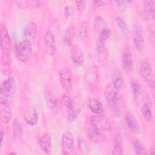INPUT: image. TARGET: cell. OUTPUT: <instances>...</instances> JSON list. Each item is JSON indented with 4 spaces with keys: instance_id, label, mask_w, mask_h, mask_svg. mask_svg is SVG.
I'll list each match as a JSON object with an SVG mask.
<instances>
[{
    "instance_id": "obj_1",
    "label": "cell",
    "mask_w": 155,
    "mask_h": 155,
    "mask_svg": "<svg viewBox=\"0 0 155 155\" xmlns=\"http://www.w3.org/2000/svg\"><path fill=\"white\" fill-rule=\"evenodd\" d=\"M118 91L112 84H108L105 91L108 105L116 116L120 115L122 111V102L119 96Z\"/></svg>"
},
{
    "instance_id": "obj_2",
    "label": "cell",
    "mask_w": 155,
    "mask_h": 155,
    "mask_svg": "<svg viewBox=\"0 0 155 155\" xmlns=\"http://www.w3.org/2000/svg\"><path fill=\"white\" fill-rule=\"evenodd\" d=\"M1 47L3 65L7 66L10 62L11 42L8 31L3 24L1 25Z\"/></svg>"
},
{
    "instance_id": "obj_3",
    "label": "cell",
    "mask_w": 155,
    "mask_h": 155,
    "mask_svg": "<svg viewBox=\"0 0 155 155\" xmlns=\"http://www.w3.org/2000/svg\"><path fill=\"white\" fill-rule=\"evenodd\" d=\"M15 81L12 76L8 77L1 84L0 88V101L1 105H8L13 94Z\"/></svg>"
},
{
    "instance_id": "obj_4",
    "label": "cell",
    "mask_w": 155,
    "mask_h": 155,
    "mask_svg": "<svg viewBox=\"0 0 155 155\" xmlns=\"http://www.w3.org/2000/svg\"><path fill=\"white\" fill-rule=\"evenodd\" d=\"M62 103L65 108L67 119L70 122H74L78 117L81 111V108L74 102L72 98L67 94L62 95Z\"/></svg>"
},
{
    "instance_id": "obj_5",
    "label": "cell",
    "mask_w": 155,
    "mask_h": 155,
    "mask_svg": "<svg viewBox=\"0 0 155 155\" xmlns=\"http://www.w3.org/2000/svg\"><path fill=\"white\" fill-rule=\"evenodd\" d=\"M32 51V44L23 40L16 43L15 45V55L21 62H26L30 58Z\"/></svg>"
},
{
    "instance_id": "obj_6",
    "label": "cell",
    "mask_w": 155,
    "mask_h": 155,
    "mask_svg": "<svg viewBox=\"0 0 155 155\" xmlns=\"http://www.w3.org/2000/svg\"><path fill=\"white\" fill-rule=\"evenodd\" d=\"M139 73L143 78L147 84L153 88L154 87V81L153 78V71L150 63L146 61H143L140 63L139 67Z\"/></svg>"
},
{
    "instance_id": "obj_7",
    "label": "cell",
    "mask_w": 155,
    "mask_h": 155,
    "mask_svg": "<svg viewBox=\"0 0 155 155\" xmlns=\"http://www.w3.org/2000/svg\"><path fill=\"white\" fill-rule=\"evenodd\" d=\"M37 26L35 22H30L25 27L23 31L24 40L32 45L35 43L37 37Z\"/></svg>"
},
{
    "instance_id": "obj_8",
    "label": "cell",
    "mask_w": 155,
    "mask_h": 155,
    "mask_svg": "<svg viewBox=\"0 0 155 155\" xmlns=\"http://www.w3.org/2000/svg\"><path fill=\"white\" fill-rule=\"evenodd\" d=\"M90 123L95 125L101 131H108L111 129V124L109 120L101 114L91 116L90 118Z\"/></svg>"
},
{
    "instance_id": "obj_9",
    "label": "cell",
    "mask_w": 155,
    "mask_h": 155,
    "mask_svg": "<svg viewBox=\"0 0 155 155\" xmlns=\"http://www.w3.org/2000/svg\"><path fill=\"white\" fill-rule=\"evenodd\" d=\"M60 82L62 87L67 91H70L72 87V77L70 70L66 68H62L59 71Z\"/></svg>"
},
{
    "instance_id": "obj_10",
    "label": "cell",
    "mask_w": 155,
    "mask_h": 155,
    "mask_svg": "<svg viewBox=\"0 0 155 155\" xmlns=\"http://www.w3.org/2000/svg\"><path fill=\"white\" fill-rule=\"evenodd\" d=\"M125 122L128 129L133 133L138 134L140 133L141 129L137 119L131 112H127L125 116Z\"/></svg>"
},
{
    "instance_id": "obj_11",
    "label": "cell",
    "mask_w": 155,
    "mask_h": 155,
    "mask_svg": "<svg viewBox=\"0 0 155 155\" xmlns=\"http://www.w3.org/2000/svg\"><path fill=\"white\" fill-rule=\"evenodd\" d=\"M45 42V48L47 54L50 56H53L54 55L56 52V41L53 33L48 31L45 34L44 37Z\"/></svg>"
},
{
    "instance_id": "obj_12",
    "label": "cell",
    "mask_w": 155,
    "mask_h": 155,
    "mask_svg": "<svg viewBox=\"0 0 155 155\" xmlns=\"http://www.w3.org/2000/svg\"><path fill=\"white\" fill-rule=\"evenodd\" d=\"M133 42L135 48L139 53L143 51L144 49V36L143 28L142 25H138L133 35Z\"/></svg>"
},
{
    "instance_id": "obj_13",
    "label": "cell",
    "mask_w": 155,
    "mask_h": 155,
    "mask_svg": "<svg viewBox=\"0 0 155 155\" xmlns=\"http://www.w3.org/2000/svg\"><path fill=\"white\" fill-rule=\"evenodd\" d=\"M24 118L25 122L30 125H35L38 121V114L35 108L28 107L24 113Z\"/></svg>"
},
{
    "instance_id": "obj_14",
    "label": "cell",
    "mask_w": 155,
    "mask_h": 155,
    "mask_svg": "<svg viewBox=\"0 0 155 155\" xmlns=\"http://www.w3.org/2000/svg\"><path fill=\"white\" fill-rule=\"evenodd\" d=\"M112 84L114 87L119 90L124 85V79L120 68L117 66H115L111 72Z\"/></svg>"
},
{
    "instance_id": "obj_15",
    "label": "cell",
    "mask_w": 155,
    "mask_h": 155,
    "mask_svg": "<svg viewBox=\"0 0 155 155\" xmlns=\"http://www.w3.org/2000/svg\"><path fill=\"white\" fill-rule=\"evenodd\" d=\"M70 56L73 62L77 65H81L84 62V55L82 50L77 45H73L70 48Z\"/></svg>"
},
{
    "instance_id": "obj_16",
    "label": "cell",
    "mask_w": 155,
    "mask_h": 155,
    "mask_svg": "<svg viewBox=\"0 0 155 155\" xmlns=\"http://www.w3.org/2000/svg\"><path fill=\"white\" fill-rule=\"evenodd\" d=\"M131 88L134 95V97L137 102H143L145 99V96L144 91L141 85L135 81H133L131 83Z\"/></svg>"
},
{
    "instance_id": "obj_17",
    "label": "cell",
    "mask_w": 155,
    "mask_h": 155,
    "mask_svg": "<svg viewBox=\"0 0 155 155\" xmlns=\"http://www.w3.org/2000/svg\"><path fill=\"white\" fill-rule=\"evenodd\" d=\"M45 101L47 106L56 113H58L60 110L59 104L58 99L50 92L45 93Z\"/></svg>"
},
{
    "instance_id": "obj_18",
    "label": "cell",
    "mask_w": 155,
    "mask_h": 155,
    "mask_svg": "<svg viewBox=\"0 0 155 155\" xmlns=\"http://www.w3.org/2000/svg\"><path fill=\"white\" fill-rule=\"evenodd\" d=\"M87 133L90 139L94 143H98L101 140V130L93 124L90 123L87 128Z\"/></svg>"
},
{
    "instance_id": "obj_19",
    "label": "cell",
    "mask_w": 155,
    "mask_h": 155,
    "mask_svg": "<svg viewBox=\"0 0 155 155\" xmlns=\"http://www.w3.org/2000/svg\"><path fill=\"white\" fill-rule=\"evenodd\" d=\"M13 137L15 141H19L23 134V128L22 124L18 118H15L12 122Z\"/></svg>"
},
{
    "instance_id": "obj_20",
    "label": "cell",
    "mask_w": 155,
    "mask_h": 155,
    "mask_svg": "<svg viewBox=\"0 0 155 155\" xmlns=\"http://www.w3.org/2000/svg\"><path fill=\"white\" fill-rule=\"evenodd\" d=\"M122 64L125 71L128 73H132L134 70L133 56L130 52H126L122 57Z\"/></svg>"
},
{
    "instance_id": "obj_21",
    "label": "cell",
    "mask_w": 155,
    "mask_h": 155,
    "mask_svg": "<svg viewBox=\"0 0 155 155\" xmlns=\"http://www.w3.org/2000/svg\"><path fill=\"white\" fill-rule=\"evenodd\" d=\"M39 143L41 150L44 153L48 154L51 153V137L48 134H44L41 137L39 140Z\"/></svg>"
},
{
    "instance_id": "obj_22",
    "label": "cell",
    "mask_w": 155,
    "mask_h": 155,
    "mask_svg": "<svg viewBox=\"0 0 155 155\" xmlns=\"http://www.w3.org/2000/svg\"><path fill=\"white\" fill-rule=\"evenodd\" d=\"M62 143L65 148H72L74 144V137L73 133L69 131L65 132L62 137Z\"/></svg>"
},
{
    "instance_id": "obj_23",
    "label": "cell",
    "mask_w": 155,
    "mask_h": 155,
    "mask_svg": "<svg viewBox=\"0 0 155 155\" xmlns=\"http://www.w3.org/2000/svg\"><path fill=\"white\" fill-rule=\"evenodd\" d=\"M88 106L90 111L96 114H100L102 112V104L97 99H91L89 101Z\"/></svg>"
},
{
    "instance_id": "obj_24",
    "label": "cell",
    "mask_w": 155,
    "mask_h": 155,
    "mask_svg": "<svg viewBox=\"0 0 155 155\" xmlns=\"http://www.w3.org/2000/svg\"><path fill=\"white\" fill-rule=\"evenodd\" d=\"M141 111L144 120L148 123H151L153 120V116L151 110L148 103H143L141 108Z\"/></svg>"
},
{
    "instance_id": "obj_25",
    "label": "cell",
    "mask_w": 155,
    "mask_h": 155,
    "mask_svg": "<svg viewBox=\"0 0 155 155\" xmlns=\"http://www.w3.org/2000/svg\"><path fill=\"white\" fill-rule=\"evenodd\" d=\"M74 36V30L73 27L70 26L67 28L66 30L64 38H63V41L65 45L67 46L71 45L72 41L73 40Z\"/></svg>"
},
{
    "instance_id": "obj_26",
    "label": "cell",
    "mask_w": 155,
    "mask_h": 155,
    "mask_svg": "<svg viewBox=\"0 0 155 155\" xmlns=\"http://www.w3.org/2000/svg\"><path fill=\"white\" fill-rule=\"evenodd\" d=\"M4 105V107L1 108V120L4 124H7L11 117V110L8 105Z\"/></svg>"
},
{
    "instance_id": "obj_27",
    "label": "cell",
    "mask_w": 155,
    "mask_h": 155,
    "mask_svg": "<svg viewBox=\"0 0 155 155\" xmlns=\"http://www.w3.org/2000/svg\"><path fill=\"white\" fill-rule=\"evenodd\" d=\"M115 22H116L118 27L119 28L120 30L122 31L123 34H127L128 31V28L127 26V23L125 22V21L120 18V16H116L115 18Z\"/></svg>"
},
{
    "instance_id": "obj_28",
    "label": "cell",
    "mask_w": 155,
    "mask_h": 155,
    "mask_svg": "<svg viewBox=\"0 0 155 155\" xmlns=\"http://www.w3.org/2000/svg\"><path fill=\"white\" fill-rule=\"evenodd\" d=\"M123 154V150L121 145L120 140L118 137H116L114 141V146L112 151L113 155H120Z\"/></svg>"
},
{
    "instance_id": "obj_29",
    "label": "cell",
    "mask_w": 155,
    "mask_h": 155,
    "mask_svg": "<svg viewBox=\"0 0 155 155\" xmlns=\"http://www.w3.org/2000/svg\"><path fill=\"white\" fill-rule=\"evenodd\" d=\"M133 147L137 154L140 155L146 153V150L144 145L139 140H134L133 142Z\"/></svg>"
},
{
    "instance_id": "obj_30",
    "label": "cell",
    "mask_w": 155,
    "mask_h": 155,
    "mask_svg": "<svg viewBox=\"0 0 155 155\" xmlns=\"http://www.w3.org/2000/svg\"><path fill=\"white\" fill-rule=\"evenodd\" d=\"M93 24L96 28H101V30L107 27V22L105 21V20L103 18L99 16L94 18L93 20Z\"/></svg>"
},
{
    "instance_id": "obj_31",
    "label": "cell",
    "mask_w": 155,
    "mask_h": 155,
    "mask_svg": "<svg viewBox=\"0 0 155 155\" xmlns=\"http://www.w3.org/2000/svg\"><path fill=\"white\" fill-rule=\"evenodd\" d=\"M77 144L78 146V148L79 150L82 153H85V152L87 150V145L86 143V142L85 139H84L83 137L79 136L77 138Z\"/></svg>"
},
{
    "instance_id": "obj_32",
    "label": "cell",
    "mask_w": 155,
    "mask_h": 155,
    "mask_svg": "<svg viewBox=\"0 0 155 155\" xmlns=\"http://www.w3.org/2000/svg\"><path fill=\"white\" fill-rule=\"evenodd\" d=\"M98 61L101 65H106L108 63V58L105 49L98 52Z\"/></svg>"
},
{
    "instance_id": "obj_33",
    "label": "cell",
    "mask_w": 155,
    "mask_h": 155,
    "mask_svg": "<svg viewBox=\"0 0 155 155\" xmlns=\"http://www.w3.org/2000/svg\"><path fill=\"white\" fill-rule=\"evenodd\" d=\"M79 33L82 38H86L88 35V25L85 21L82 22L79 28Z\"/></svg>"
},
{
    "instance_id": "obj_34",
    "label": "cell",
    "mask_w": 155,
    "mask_h": 155,
    "mask_svg": "<svg viewBox=\"0 0 155 155\" xmlns=\"http://www.w3.org/2000/svg\"><path fill=\"white\" fill-rule=\"evenodd\" d=\"M111 35V30L108 27H105L101 30V33L99 38H100L101 39L105 41L110 37Z\"/></svg>"
},
{
    "instance_id": "obj_35",
    "label": "cell",
    "mask_w": 155,
    "mask_h": 155,
    "mask_svg": "<svg viewBox=\"0 0 155 155\" xmlns=\"http://www.w3.org/2000/svg\"><path fill=\"white\" fill-rule=\"evenodd\" d=\"M105 41H104L103 39L98 37L96 41V48L97 52H99L105 50Z\"/></svg>"
},
{
    "instance_id": "obj_36",
    "label": "cell",
    "mask_w": 155,
    "mask_h": 155,
    "mask_svg": "<svg viewBox=\"0 0 155 155\" xmlns=\"http://www.w3.org/2000/svg\"><path fill=\"white\" fill-rule=\"evenodd\" d=\"M75 3L78 11L80 13L83 12L85 8L86 1H76Z\"/></svg>"
},
{
    "instance_id": "obj_37",
    "label": "cell",
    "mask_w": 155,
    "mask_h": 155,
    "mask_svg": "<svg viewBox=\"0 0 155 155\" xmlns=\"http://www.w3.org/2000/svg\"><path fill=\"white\" fill-rule=\"evenodd\" d=\"M73 13H74V8L71 5H68L64 8V14L66 18L71 16V15H73Z\"/></svg>"
},
{
    "instance_id": "obj_38",
    "label": "cell",
    "mask_w": 155,
    "mask_h": 155,
    "mask_svg": "<svg viewBox=\"0 0 155 155\" xmlns=\"http://www.w3.org/2000/svg\"><path fill=\"white\" fill-rule=\"evenodd\" d=\"M115 3L117 8L120 11H123L126 8V2L124 1H115Z\"/></svg>"
},
{
    "instance_id": "obj_39",
    "label": "cell",
    "mask_w": 155,
    "mask_h": 155,
    "mask_svg": "<svg viewBox=\"0 0 155 155\" xmlns=\"http://www.w3.org/2000/svg\"><path fill=\"white\" fill-rule=\"evenodd\" d=\"M110 3V1H102V0H100V1H94L93 2V5L95 6V7H101V6H103V5H107L108 4Z\"/></svg>"
},
{
    "instance_id": "obj_40",
    "label": "cell",
    "mask_w": 155,
    "mask_h": 155,
    "mask_svg": "<svg viewBox=\"0 0 155 155\" xmlns=\"http://www.w3.org/2000/svg\"><path fill=\"white\" fill-rule=\"evenodd\" d=\"M17 5L21 8H25L29 6V1H19L16 2Z\"/></svg>"
},
{
    "instance_id": "obj_41",
    "label": "cell",
    "mask_w": 155,
    "mask_h": 155,
    "mask_svg": "<svg viewBox=\"0 0 155 155\" xmlns=\"http://www.w3.org/2000/svg\"><path fill=\"white\" fill-rule=\"evenodd\" d=\"M42 3L40 1H29V5L34 7H39L41 5Z\"/></svg>"
},
{
    "instance_id": "obj_42",
    "label": "cell",
    "mask_w": 155,
    "mask_h": 155,
    "mask_svg": "<svg viewBox=\"0 0 155 155\" xmlns=\"http://www.w3.org/2000/svg\"><path fill=\"white\" fill-rule=\"evenodd\" d=\"M65 149L63 151V153L64 154H75V152L73 150L72 148H65Z\"/></svg>"
},
{
    "instance_id": "obj_43",
    "label": "cell",
    "mask_w": 155,
    "mask_h": 155,
    "mask_svg": "<svg viewBox=\"0 0 155 155\" xmlns=\"http://www.w3.org/2000/svg\"><path fill=\"white\" fill-rule=\"evenodd\" d=\"M4 135V133L3 131H2V130H1V133H0V136H1V145H2V141H3Z\"/></svg>"
},
{
    "instance_id": "obj_44",
    "label": "cell",
    "mask_w": 155,
    "mask_h": 155,
    "mask_svg": "<svg viewBox=\"0 0 155 155\" xmlns=\"http://www.w3.org/2000/svg\"><path fill=\"white\" fill-rule=\"evenodd\" d=\"M150 150H151V151H150V153L151 154H154V148H150Z\"/></svg>"
},
{
    "instance_id": "obj_45",
    "label": "cell",
    "mask_w": 155,
    "mask_h": 155,
    "mask_svg": "<svg viewBox=\"0 0 155 155\" xmlns=\"http://www.w3.org/2000/svg\"><path fill=\"white\" fill-rule=\"evenodd\" d=\"M16 154L15 152H10V153H9V154Z\"/></svg>"
}]
</instances>
